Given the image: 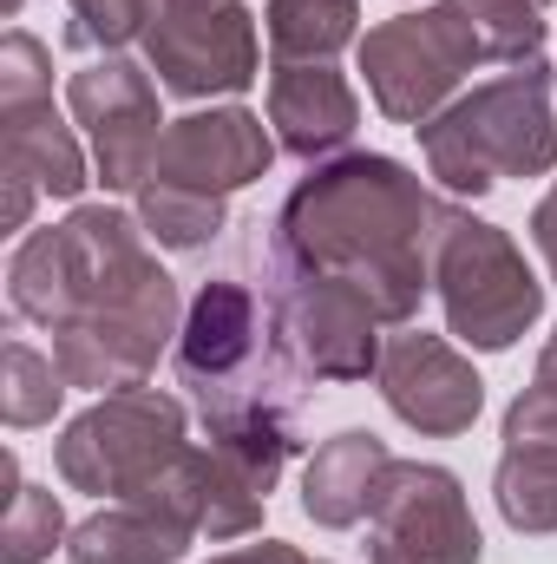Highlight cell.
I'll use <instances>...</instances> for the list:
<instances>
[{"label": "cell", "instance_id": "1", "mask_svg": "<svg viewBox=\"0 0 557 564\" xmlns=\"http://www.w3.org/2000/svg\"><path fill=\"white\" fill-rule=\"evenodd\" d=\"M439 204L407 164L381 151H348L295 184L276 217V263L308 276H341L368 295L381 322H414L433 276Z\"/></svg>", "mask_w": 557, "mask_h": 564}, {"label": "cell", "instance_id": "2", "mask_svg": "<svg viewBox=\"0 0 557 564\" xmlns=\"http://www.w3.org/2000/svg\"><path fill=\"white\" fill-rule=\"evenodd\" d=\"M7 295H13V315L53 335L92 328V322H132V315L177 322V282L144 250L139 224L112 204H79L66 224L33 230L13 250Z\"/></svg>", "mask_w": 557, "mask_h": 564}, {"label": "cell", "instance_id": "3", "mask_svg": "<svg viewBox=\"0 0 557 564\" xmlns=\"http://www.w3.org/2000/svg\"><path fill=\"white\" fill-rule=\"evenodd\" d=\"M551 66L525 59L499 79L452 99L439 119L419 126L426 171L452 197H485L499 177H545L557 171V112H551Z\"/></svg>", "mask_w": 557, "mask_h": 564}, {"label": "cell", "instance_id": "4", "mask_svg": "<svg viewBox=\"0 0 557 564\" xmlns=\"http://www.w3.org/2000/svg\"><path fill=\"white\" fill-rule=\"evenodd\" d=\"M433 282H439L446 328L466 348H485V355L512 348L545 315V282L525 270L518 243L499 224H479L472 210H452V204H439Z\"/></svg>", "mask_w": 557, "mask_h": 564}, {"label": "cell", "instance_id": "5", "mask_svg": "<svg viewBox=\"0 0 557 564\" xmlns=\"http://www.w3.org/2000/svg\"><path fill=\"white\" fill-rule=\"evenodd\" d=\"M472 66H492V59H485V40H479L466 0H439V7L401 13V20H381L361 40V73H368L374 106L414 132L452 106V93L466 86Z\"/></svg>", "mask_w": 557, "mask_h": 564}, {"label": "cell", "instance_id": "6", "mask_svg": "<svg viewBox=\"0 0 557 564\" xmlns=\"http://www.w3.org/2000/svg\"><path fill=\"white\" fill-rule=\"evenodd\" d=\"M184 453V408L157 388H125L86 408L59 433L53 466L73 492L92 499H139L144 486Z\"/></svg>", "mask_w": 557, "mask_h": 564}, {"label": "cell", "instance_id": "7", "mask_svg": "<svg viewBox=\"0 0 557 564\" xmlns=\"http://www.w3.org/2000/svg\"><path fill=\"white\" fill-rule=\"evenodd\" d=\"M381 315L341 276L282 270L270 289V335L302 381H368L381 368Z\"/></svg>", "mask_w": 557, "mask_h": 564}, {"label": "cell", "instance_id": "8", "mask_svg": "<svg viewBox=\"0 0 557 564\" xmlns=\"http://www.w3.org/2000/svg\"><path fill=\"white\" fill-rule=\"evenodd\" d=\"M144 59L164 93L223 99L256 79L263 46H256L243 0H157L144 26Z\"/></svg>", "mask_w": 557, "mask_h": 564}, {"label": "cell", "instance_id": "9", "mask_svg": "<svg viewBox=\"0 0 557 564\" xmlns=\"http://www.w3.org/2000/svg\"><path fill=\"white\" fill-rule=\"evenodd\" d=\"M66 112L92 144V171L106 191H144L157 144H164V119H157V86L144 79L132 59L106 53L86 73L66 79Z\"/></svg>", "mask_w": 557, "mask_h": 564}, {"label": "cell", "instance_id": "10", "mask_svg": "<svg viewBox=\"0 0 557 564\" xmlns=\"http://www.w3.org/2000/svg\"><path fill=\"white\" fill-rule=\"evenodd\" d=\"M374 552L368 564H479V525L446 466L394 459L381 499H374Z\"/></svg>", "mask_w": 557, "mask_h": 564}, {"label": "cell", "instance_id": "11", "mask_svg": "<svg viewBox=\"0 0 557 564\" xmlns=\"http://www.w3.org/2000/svg\"><path fill=\"white\" fill-rule=\"evenodd\" d=\"M374 381H381V401L394 408V421H407L414 433H433V440L466 433L479 421V408H485L479 368L452 341H439L426 328H407V335H394L381 348Z\"/></svg>", "mask_w": 557, "mask_h": 564}, {"label": "cell", "instance_id": "12", "mask_svg": "<svg viewBox=\"0 0 557 564\" xmlns=\"http://www.w3.org/2000/svg\"><path fill=\"white\" fill-rule=\"evenodd\" d=\"M270 164H276L270 126L256 112H243V106H217V112H190V119L164 126L151 177L184 184V191H204V197H230V191L256 184Z\"/></svg>", "mask_w": 557, "mask_h": 564}, {"label": "cell", "instance_id": "13", "mask_svg": "<svg viewBox=\"0 0 557 564\" xmlns=\"http://www.w3.org/2000/svg\"><path fill=\"white\" fill-rule=\"evenodd\" d=\"M139 499L157 506V512H171L190 539H210V545H230V539L263 532V506H270V492H256L217 446L210 453L204 446H184Z\"/></svg>", "mask_w": 557, "mask_h": 564}, {"label": "cell", "instance_id": "14", "mask_svg": "<svg viewBox=\"0 0 557 564\" xmlns=\"http://www.w3.org/2000/svg\"><path fill=\"white\" fill-rule=\"evenodd\" d=\"M492 492L512 532H532V539L557 532V394L538 381L505 408V453H499Z\"/></svg>", "mask_w": 557, "mask_h": 564}, {"label": "cell", "instance_id": "15", "mask_svg": "<svg viewBox=\"0 0 557 564\" xmlns=\"http://www.w3.org/2000/svg\"><path fill=\"white\" fill-rule=\"evenodd\" d=\"M263 348V322H256V295L243 282H204L184 328H177V375L190 394L204 388H230L256 368Z\"/></svg>", "mask_w": 557, "mask_h": 564}, {"label": "cell", "instance_id": "16", "mask_svg": "<svg viewBox=\"0 0 557 564\" xmlns=\"http://www.w3.org/2000/svg\"><path fill=\"white\" fill-rule=\"evenodd\" d=\"M270 126H276V144L288 158L315 164V158H328V151H341L354 139L361 99L328 59H302V66L276 59V73H270Z\"/></svg>", "mask_w": 557, "mask_h": 564}, {"label": "cell", "instance_id": "17", "mask_svg": "<svg viewBox=\"0 0 557 564\" xmlns=\"http://www.w3.org/2000/svg\"><path fill=\"white\" fill-rule=\"evenodd\" d=\"M387 473H394L387 440H374V433H335L328 446H315V459L302 473V512L321 532H348V525H361L374 512Z\"/></svg>", "mask_w": 557, "mask_h": 564}, {"label": "cell", "instance_id": "18", "mask_svg": "<svg viewBox=\"0 0 557 564\" xmlns=\"http://www.w3.org/2000/svg\"><path fill=\"white\" fill-rule=\"evenodd\" d=\"M0 126H7V171H20L40 197L86 191V151L73 139V126L53 112V93L0 99Z\"/></svg>", "mask_w": 557, "mask_h": 564}, {"label": "cell", "instance_id": "19", "mask_svg": "<svg viewBox=\"0 0 557 564\" xmlns=\"http://www.w3.org/2000/svg\"><path fill=\"white\" fill-rule=\"evenodd\" d=\"M184 552H190V532L144 499H119L112 512H92L86 525L66 532L73 564H177Z\"/></svg>", "mask_w": 557, "mask_h": 564}, {"label": "cell", "instance_id": "20", "mask_svg": "<svg viewBox=\"0 0 557 564\" xmlns=\"http://www.w3.org/2000/svg\"><path fill=\"white\" fill-rule=\"evenodd\" d=\"M263 40L276 59H335L341 46L361 40V7L354 0H270L263 7Z\"/></svg>", "mask_w": 557, "mask_h": 564}, {"label": "cell", "instance_id": "21", "mask_svg": "<svg viewBox=\"0 0 557 564\" xmlns=\"http://www.w3.org/2000/svg\"><path fill=\"white\" fill-rule=\"evenodd\" d=\"M139 224L164 250H204L223 230V197H204V191H184V184L151 177L139 191Z\"/></svg>", "mask_w": 557, "mask_h": 564}, {"label": "cell", "instance_id": "22", "mask_svg": "<svg viewBox=\"0 0 557 564\" xmlns=\"http://www.w3.org/2000/svg\"><path fill=\"white\" fill-rule=\"evenodd\" d=\"M59 394H66L59 361L40 355L33 341H7V355H0V414H7V426H46Z\"/></svg>", "mask_w": 557, "mask_h": 564}, {"label": "cell", "instance_id": "23", "mask_svg": "<svg viewBox=\"0 0 557 564\" xmlns=\"http://www.w3.org/2000/svg\"><path fill=\"white\" fill-rule=\"evenodd\" d=\"M66 539V512L46 486H20L7 499V519H0V558L7 564H40L53 558V545Z\"/></svg>", "mask_w": 557, "mask_h": 564}, {"label": "cell", "instance_id": "24", "mask_svg": "<svg viewBox=\"0 0 557 564\" xmlns=\"http://www.w3.org/2000/svg\"><path fill=\"white\" fill-rule=\"evenodd\" d=\"M151 7L157 0H66V13H73V26H66V46H125V40H139L144 26H151Z\"/></svg>", "mask_w": 557, "mask_h": 564}, {"label": "cell", "instance_id": "25", "mask_svg": "<svg viewBox=\"0 0 557 564\" xmlns=\"http://www.w3.org/2000/svg\"><path fill=\"white\" fill-rule=\"evenodd\" d=\"M26 93H53V59L33 33H7L0 40V99H26Z\"/></svg>", "mask_w": 557, "mask_h": 564}, {"label": "cell", "instance_id": "26", "mask_svg": "<svg viewBox=\"0 0 557 564\" xmlns=\"http://www.w3.org/2000/svg\"><path fill=\"white\" fill-rule=\"evenodd\" d=\"M532 250L545 257V270H551V282H557V184L538 197V210H532Z\"/></svg>", "mask_w": 557, "mask_h": 564}, {"label": "cell", "instance_id": "27", "mask_svg": "<svg viewBox=\"0 0 557 564\" xmlns=\"http://www.w3.org/2000/svg\"><path fill=\"white\" fill-rule=\"evenodd\" d=\"M217 564H302V552H288L276 539H263V545H243V552H223Z\"/></svg>", "mask_w": 557, "mask_h": 564}, {"label": "cell", "instance_id": "28", "mask_svg": "<svg viewBox=\"0 0 557 564\" xmlns=\"http://www.w3.org/2000/svg\"><path fill=\"white\" fill-rule=\"evenodd\" d=\"M538 388L557 394V328H551V341H545V355H538Z\"/></svg>", "mask_w": 557, "mask_h": 564}, {"label": "cell", "instance_id": "29", "mask_svg": "<svg viewBox=\"0 0 557 564\" xmlns=\"http://www.w3.org/2000/svg\"><path fill=\"white\" fill-rule=\"evenodd\" d=\"M20 7H26V0H0V13H7V20H13V13H20Z\"/></svg>", "mask_w": 557, "mask_h": 564}, {"label": "cell", "instance_id": "30", "mask_svg": "<svg viewBox=\"0 0 557 564\" xmlns=\"http://www.w3.org/2000/svg\"><path fill=\"white\" fill-rule=\"evenodd\" d=\"M532 7H551V0H532Z\"/></svg>", "mask_w": 557, "mask_h": 564}, {"label": "cell", "instance_id": "31", "mask_svg": "<svg viewBox=\"0 0 557 564\" xmlns=\"http://www.w3.org/2000/svg\"><path fill=\"white\" fill-rule=\"evenodd\" d=\"M302 564H308V558H302Z\"/></svg>", "mask_w": 557, "mask_h": 564}]
</instances>
